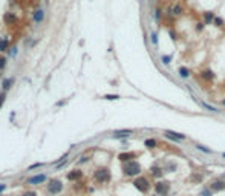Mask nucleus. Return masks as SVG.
Returning a JSON list of instances; mask_svg holds the SVG:
<instances>
[{
	"label": "nucleus",
	"mask_w": 225,
	"mask_h": 196,
	"mask_svg": "<svg viewBox=\"0 0 225 196\" xmlns=\"http://www.w3.org/2000/svg\"><path fill=\"white\" fill-rule=\"evenodd\" d=\"M45 9H42V8H38V9H35L32 12V20H34V23H42L43 20H45Z\"/></svg>",
	"instance_id": "obj_8"
},
{
	"label": "nucleus",
	"mask_w": 225,
	"mask_h": 196,
	"mask_svg": "<svg viewBox=\"0 0 225 196\" xmlns=\"http://www.w3.org/2000/svg\"><path fill=\"white\" fill-rule=\"evenodd\" d=\"M3 21H5V25H14L17 21V17L12 14V12H6V14L3 15Z\"/></svg>",
	"instance_id": "obj_10"
},
{
	"label": "nucleus",
	"mask_w": 225,
	"mask_h": 196,
	"mask_svg": "<svg viewBox=\"0 0 225 196\" xmlns=\"http://www.w3.org/2000/svg\"><path fill=\"white\" fill-rule=\"evenodd\" d=\"M196 149H198V150H201V152H204V153H211V150H210V149H207V147L201 146V144H198V146H196Z\"/></svg>",
	"instance_id": "obj_22"
},
{
	"label": "nucleus",
	"mask_w": 225,
	"mask_h": 196,
	"mask_svg": "<svg viewBox=\"0 0 225 196\" xmlns=\"http://www.w3.org/2000/svg\"><path fill=\"white\" fill-rule=\"evenodd\" d=\"M222 104H224V106H225V100H222Z\"/></svg>",
	"instance_id": "obj_35"
},
{
	"label": "nucleus",
	"mask_w": 225,
	"mask_h": 196,
	"mask_svg": "<svg viewBox=\"0 0 225 196\" xmlns=\"http://www.w3.org/2000/svg\"><path fill=\"white\" fill-rule=\"evenodd\" d=\"M170 12H171V15L178 17V15L182 14V6H181V5H175V6L170 9Z\"/></svg>",
	"instance_id": "obj_17"
},
{
	"label": "nucleus",
	"mask_w": 225,
	"mask_h": 196,
	"mask_svg": "<svg viewBox=\"0 0 225 196\" xmlns=\"http://www.w3.org/2000/svg\"><path fill=\"white\" fill-rule=\"evenodd\" d=\"M202 195H204V196H210V191L208 190H204V191H202Z\"/></svg>",
	"instance_id": "obj_34"
},
{
	"label": "nucleus",
	"mask_w": 225,
	"mask_h": 196,
	"mask_svg": "<svg viewBox=\"0 0 225 196\" xmlns=\"http://www.w3.org/2000/svg\"><path fill=\"white\" fill-rule=\"evenodd\" d=\"M81 176H83V172L81 170H72L70 173H68V179L69 181H78Z\"/></svg>",
	"instance_id": "obj_11"
},
{
	"label": "nucleus",
	"mask_w": 225,
	"mask_h": 196,
	"mask_svg": "<svg viewBox=\"0 0 225 196\" xmlns=\"http://www.w3.org/2000/svg\"><path fill=\"white\" fill-rule=\"evenodd\" d=\"M21 196H38V193L34 190H28V191H25V193H21Z\"/></svg>",
	"instance_id": "obj_23"
},
{
	"label": "nucleus",
	"mask_w": 225,
	"mask_h": 196,
	"mask_svg": "<svg viewBox=\"0 0 225 196\" xmlns=\"http://www.w3.org/2000/svg\"><path fill=\"white\" fill-rule=\"evenodd\" d=\"M94 179L100 184H104L110 179V170L109 168H98L95 173H94Z\"/></svg>",
	"instance_id": "obj_4"
},
{
	"label": "nucleus",
	"mask_w": 225,
	"mask_h": 196,
	"mask_svg": "<svg viewBox=\"0 0 225 196\" xmlns=\"http://www.w3.org/2000/svg\"><path fill=\"white\" fill-rule=\"evenodd\" d=\"M118 95H104V100H118Z\"/></svg>",
	"instance_id": "obj_29"
},
{
	"label": "nucleus",
	"mask_w": 225,
	"mask_h": 196,
	"mask_svg": "<svg viewBox=\"0 0 225 196\" xmlns=\"http://www.w3.org/2000/svg\"><path fill=\"white\" fill-rule=\"evenodd\" d=\"M204 19H205V25H210L211 21H214V14L213 12H204Z\"/></svg>",
	"instance_id": "obj_18"
},
{
	"label": "nucleus",
	"mask_w": 225,
	"mask_h": 196,
	"mask_svg": "<svg viewBox=\"0 0 225 196\" xmlns=\"http://www.w3.org/2000/svg\"><path fill=\"white\" fill-rule=\"evenodd\" d=\"M201 77L205 80V81H211V80L214 78V74H213V70H210V69H207V70H204V72L201 74Z\"/></svg>",
	"instance_id": "obj_14"
},
{
	"label": "nucleus",
	"mask_w": 225,
	"mask_h": 196,
	"mask_svg": "<svg viewBox=\"0 0 225 196\" xmlns=\"http://www.w3.org/2000/svg\"><path fill=\"white\" fill-rule=\"evenodd\" d=\"M210 190L211 191H222V190H225V181H220V179L213 181L210 184Z\"/></svg>",
	"instance_id": "obj_9"
},
{
	"label": "nucleus",
	"mask_w": 225,
	"mask_h": 196,
	"mask_svg": "<svg viewBox=\"0 0 225 196\" xmlns=\"http://www.w3.org/2000/svg\"><path fill=\"white\" fill-rule=\"evenodd\" d=\"M214 25H216V26H222V25H224L222 19H220V17H216V19H214Z\"/></svg>",
	"instance_id": "obj_28"
},
{
	"label": "nucleus",
	"mask_w": 225,
	"mask_h": 196,
	"mask_svg": "<svg viewBox=\"0 0 225 196\" xmlns=\"http://www.w3.org/2000/svg\"><path fill=\"white\" fill-rule=\"evenodd\" d=\"M5 98H6V92H2L0 93V107H2V104L5 103Z\"/></svg>",
	"instance_id": "obj_27"
},
{
	"label": "nucleus",
	"mask_w": 225,
	"mask_h": 196,
	"mask_svg": "<svg viewBox=\"0 0 225 196\" xmlns=\"http://www.w3.org/2000/svg\"><path fill=\"white\" fill-rule=\"evenodd\" d=\"M150 38H152L153 46H156V44H158V37H156V34H155V32H152V34H150Z\"/></svg>",
	"instance_id": "obj_25"
},
{
	"label": "nucleus",
	"mask_w": 225,
	"mask_h": 196,
	"mask_svg": "<svg viewBox=\"0 0 225 196\" xmlns=\"http://www.w3.org/2000/svg\"><path fill=\"white\" fill-rule=\"evenodd\" d=\"M133 133V130H115L113 132V136L115 138H123V136H129Z\"/></svg>",
	"instance_id": "obj_15"
},
{
	"label": "nucleus",
	"mask_w": 225,
	"mask_h": 196,
	"mask_svg": "<svg viewBox=\"0 0 225 196\" xmlns=\"http://www.w3.org/2000/svg\"><path fill=\"white\" fill-rule=\"evenodd\" d=\"M178 72H179L181 78H188V77H190V70H188L187 68H179Z\"/></svg>",
	"instance_id": "obj_19"
},
{
	"label": "nucleus",
	"mask_w": 225,
	"mask_h": 196,
	"mask_svg": "<svg viewBox=\"0 0 225 196\" xmlns=\"http://www.w3.org/2000/svg\"><path fill=\"white\" fill-rule=\"evenodd\" d=\"M202 28H204V23H198V26H196V31H202Z\"/></svg>",
	"instance_id": "obj_32"
},
{
	"label": "nucleus",
	"mask_w": 225,
	"mask_h": 196,
	"mask_svg": "<svg viewBox=\"0 0 225 196\" xmlns=\"http://www.w3.org/2000/svg\"><path fill=\"white\" fill-rule=\"evenodd\" d=\"M12 84H14V78H6V80H3V92H6L8 89H11L12 87Z\"/></svg>",
	"instance_id": "obj_16"
},
{
	"label": "nucleus",
	"mask_w": 225,
	"mask_h": 196,
	"mask_svg": "<svg viewBox=\"0 0 225 196\" xmlns=\"http://www.w3.org/2000/svg\"><path fill=\"white\" fill-rule=\"evenodd\" d=\"M222 156H224V158H225V153H222Z\"/></svg>",
	"instance_id": "obj_36"
},
{
	"label": "nucleus",
	"mask_w": 225,
	"mask_h": 196,
	"mask_svg": "<svg viewBox=\"0 0 225 196\" xmlns=\"http://www.w3.org/2000/svg\"><path fill=\"white\" fill-rule=\"evenodd\" d=\"M43 164L42 162H38V164H34V166H29L28 167V170H34V168H38V167H42Z\"/></svg>",
	"instance_id": "obj_30"
},
{
	"label": "nucleus",
	"mask_w": 225,
	"mask_h": 196,
	"mask_svg": "<svg viewBox=\"0 0 225 196\" xmlns=\"http://www.w3.org/2000/svg\"><path fill=\"white\" fill-rule=\"evenodd\" d=\"M161 60H162V63H164V64H169L170 60H171V57L170 55H164V57H161Z\"/></svg>",
	"instance_id": "obj_26"
},
{
	"label": "nucleus",
	"mask_w": 225,
	"mask_h": 196,
	"mask_svg": "<svg viewBox=\"0 0 225 196\" xmlns=\"http://www.w3.org/2000/svg\"><path fill=\"white\" fill-rule=\"evenodd\" d=\"M48 181V176L46 175H35V176H32V178H29L28 179V184H31V185H40V184H43V182H46Z\"/></svg>",
	"instance_id": "obj_6"
},
{
	"label": "nucleus",
	"mask_w": 225,
	"mask_h": 196,
	"mask_svg": "<svg viewBox=\"0 0 225 196\" xmlns=\"http://www.w3.org/2000/svg\"><path fill=\"white\" fill-rule=\"evenodd\" d=\"M123 172H124L126 176H138L141 173V166H139L138 161L124 162V166H123Z\"/></svg>",
	"instance_id": "obj_1"
},
{
	"label": "nucleus",
	"mask_w": 225,
	"mask_h": 196,
	"mask_svg": "<svg viewBox=\"0 0 225 196\" xmlns=\"http://www.w3.org/2000/svg\"><path fill=\"white\" fill-rule=\"evenodd\" d=\"M5 189H6V184H0V193H2Z\"/></svg>",
	"instance_id": "obj_33"
},
{
	"label": "nucleus",
	"mask_w": 225,
	"mask_h": 196,
	"mask_svg": "<svg viewBox=\"0 0 225 196\" xmlns=\"http://www.w3.org/2000/svg\"><path fill=\"white\" fill-rule=\"evenodd\" d=\"M164 135L167 136V138H170V140H173V141H184L185 136L184 133H178V132H171V130H165L164 132Z\"/></svg>",
	"instance_id": "obj_7"
},
{
	"label": "nucleus",
	"mask_w": 225,
	"mask_h": 196,
	"mask_svg": "<svg viewBox=\"0 0 225 196\" xmlns=\"http://www.w3.org/2000/svg\"><path fill=\"white\" fill-rule=\"evenodd\" d=\"M9 48V40L5 37H0V52H6Z\"/></svg>",
	"instance_id": "obj_13"
},
{
	"label": "nucleus",
	"mask_w": 225,
	"mask_h": 196,
	"mask_svg": "<svg viewBox=\"0 0 225 196\" xmlns=\"http://www.w3.org/2000/svg\"><path fill=\"white\" fill-rule=\"evenodd\" d=\"M5 66H6V57H0V70L5 69Z\"/></svg>",
	"instance_id": "obj_24"
},
{
	"label": "nucleus",
	"mask_w": 225,
	"mask_h": 196,
	"mask_svg": "<svg viewBox=\"0 0 225 196\" xmlns=\"http://www.w3.org/2000/svg\"><path fill=\"white\" fill-rule=\"evenodd\" d=\"M136 156L135 153H130V152H127V153H121L120 156H118V159L123 162H129V161H133V158Z\"/></svg>",
	"instance_id": "obj_12"
},
{
	"label": "nucleus",
	"mask_w": 225,
	"mask_h": 196,
	"mask_svg": "<svg viewBox=\"0 0 225 196\" xmlns=\"http://www.w3.org/2000/svg\"><path fill=\"white\" fill-rule=\"evenodd\" d=\"M133 185H135V189L141 191V193H147V191L150 190V181L147 179V178H144V176H138L136 179L133 181Z\"/></svg>",
	"instance_id": "obj_2"
},
{
	"label": "nucleus",
	"mask_w": 225,
	"mask_h": 196,
	"mask_svg": "<svg viewBox=\"0 0 225 196\" xmlns=\"http://www.w3.org/2000/svg\"><path fill=\"white\" fill-rule=\"evenodd\" d=\"M156 144H158V142H156L155 140H145V141H144V146L147 147V149H155Z\"/></svg>",
	"instance_id": "obj_20"
},
{
	"label": "nucleus",
	"mask_w": 225,
	"mask_h": 196,
	"mask_svg": "<svg viewBox=\"0 0 225 196\" xmlns=\"http://www.w3.org/2000/svg\"><path fill=\"white\" fill-rule=\"evenodd\" d=\"M155 19L156 20H161V9H156L155 11Z\"/></svg>",
	"instance_id": "obj_31"
},
{
	"label": "nucleus",
	"mask_w": 225,
	"mask_h": 196,
	"mask_svg": "<svg viewBox=\"0 0 225 196\" xmlns=\"http://www.w3.org/2000/svg\"><path fill=\"white\" fill-rule=\"evenodd\" d=\"M201 106H202V107H204V109H207V110H210V112H214V113H218V112H219V110L216 109L214 106H210V104H207V103H204V101H202V103H201Z\"/></svg>",
	"instance_id": "obj_21"
},
{
	"label": "nucleus",
	"mask_w": 225,
	"mask_h": 196,
	"mask_svg": "<svg viewBox=\"0 0 225 196\" xmlns=\"http://www.w3.org/2000/svg\"><path fill=\"white\" fill-rule=\"evenodd\" d=\"M61 190H63V182L60 179H51L46 184V191L49 195H58Z\"/></svg>",
	"instance_id": "obj_3"
},
{
	"label": "nucleus",
	"mask_w": 225,
	"mask_h": 196,
	"mask_svg": "<svg viewBox=\"0 0 225 196\" xmlns=\"http://www.w3.org/2000/svg\"><path fill=\"white\" fill-rule=\"evenodd\" d=\"M170 187H171L170 182H167V181H159V182H156V184H155V190H156L158 195L165 196V195L170 191Z\"/></svg>",
	"instance_id": "obj_5"
}]
</instances>
